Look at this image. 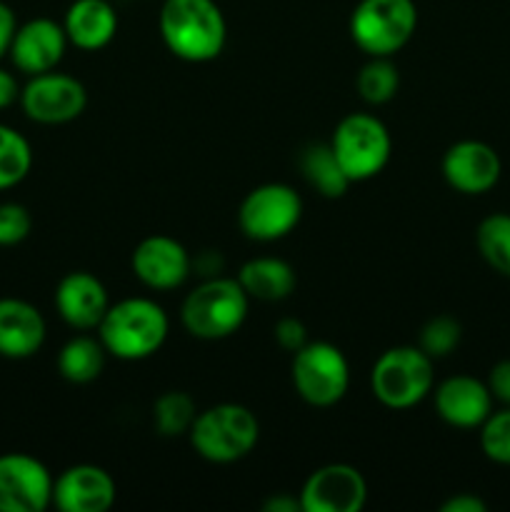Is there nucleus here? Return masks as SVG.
I'll return each mask as SVG.
<instances>
[{"label": "nucleus", "instance_id": "nucleus-1", "mask_svg": "<svg viewBox=\"0 0 510 512\" xmlns=\"http://www.w3.org/2000/svg\"><path fill=\"white\" fill-rule=\"evenodd\" d=\"M158 30L165 48L185 63H210L228 40V23L215 0H163Z\"/></svg>", "mask_w": 510, "mask_h": 512}, {"label": "nucleus", "instance_id": "nucleus-2", "mask_svg": "<svg viewBox=\"0 0 510 512\" xmlns=\"http://www.w3.org/2000/svg\"><path fill=\"white\" fill-rule=\"evenodd\" d=\"M168 333V313L150 298H125L115 305L110 303L108 313L98 325L103 348L125 363L153 358L165 345Z\"/></svg>", "mask_w": 510, "mask_h": 512}, {"label": "nucleus", "instance_id": "nucleus-3", "mask_svg": "<svg viewBox=\"0 0 510 512\" xmlns=\"http://www.w3.org/2000/svg\"><path fill=\"white\" fill-rule=\"evenodd\" d=\"M250 298L238 278H205L180 308L185 333L198 340H225L243 328Z\"/></svg>", "mask_w": 510, "mask_h": 512}, {"label": "nucleus", "instance_id": "nucleus-4", "mask_svg": "<svg viewBox=\"0 0 510 512\" xmlns=\"http://www.w3.org/2000/svg\"><path fill=\"white\" fill-rule=\"evenodd\" d=\"M188 438L203 460L230 465L253 453L260 440V423L253 410L245 405L218 403L208 410H200Z\"/></svg>", "mask_w": 510, "mask_h": 512}, {"label": "nucleus", "instance_id": "nucleus-5", "mask_svg": "<svg viewBox=\"0 0 510 512\" xmlns=\"http://www.w3.org/2000/svg\"><path fill=\"white\" fill-rule=\"evenodd\" d=\"M435 388V360L415 345H395L380 353L370 370V390L383 408L410 410Z\"/></svg>", "mask_w": 510, "mask_h": 512}, {"label": "nucleus", "instance_id": "nucleus-6", "mask_svg": "<svg viewBox=\"0 0 510 512\" xmlns=\"http://www.w3.org/2000/svg\"><path fill=\"white\" fill-rule=\"evenodd\" d=\"M350 38L368 58H393L418 30L413 0H360L350 13Z\"/></svg>", "mask_w": 510, "mask_h": 512}, {"label": "nucleus", "instance_id": "nucleus-7", "mask_svg": "<svg viewBox=\"0 0 510 512\" xmlns=\"http://www.w3.org/2000/svg\"><path fill=\"white\" fill-rule=\"evenodd\" d=\"M330 148L350 183H363L383 173L390 163L393 138L383 120L375 115L350 113L335 125Z\"/></svg>", "mask_w": 510, "mask_h": 512}, {"label": "nucleus", "instance_id": "nucleus-8", "mask_svg": "<svg viewBox=\"0 0 510 512\" xmlns=\"http://www.w3.org/2000/svg\"><path fill=\"white\" fill-rule=\"evenodd\" d=\"M293 388L313 408H333L350 388V365L343 350L325 340H308L290 363Z\"/></svg>", "mask_w": 510, "mask_h": 512}, {"label": "nucleus", "instance_id": "nucleus-9", "mask_svg": "<svg viewBox=\"0 0 510 512\" xmlns=\"http://www.w3.org/2000/svg\"><path fill=\"white\" fill-rule=\"evenodd\" d=\"M303 218V198L285 183H265L250 190L238 208V225L255 243H275L293 233Z\"/></svg>", "mask_w": 510, "mask_h": 512}, {"label": "nucleus", "instance_id": "nucleus-10", "mask_svg": "<svg viewBox=\"0 0 510 512\" xmlns=\"http://www.w3.org/2000/svg\"><path fill=\"white\" fill-rule=\"evenodd\" d=\"M20 105L30 120L40 125L73 123L88 108V90L78 78L58 70L30 75L20 90Z\"/></svg>", "mask_w": 510, "mask_h": 512}, {"label": "nucleus", "instance_id": "nucleus-11", "mask_svg": "<svg viewBox=\"0 0 510 512\" xmlns=\"http://www.w3.org/2000/svg\"><path fill=\"white\" fill-rule=\"evenodd\" d=\"M55 478L28 453L0 455V512H43L53 505Z\"/></svg>", "mask_w": 510, "mask_h": 512}, {"label": "nucleus", "instance_id": "nucleus-12", "mask_svg": "<svg viewBox=\"0 0 510 512\" xmlns=\"http://www.w3.org/2000/svg\"><path fill=\"white\" fill-rule=\"evenodd\" d=\"M298 498L303 512H360L368 503V483L353 465L328 463L308 475Z\"/></svg>", "mask_w": 510, "mask_h": 512}, {"label": "nucleus", "instance_id": "nucleus-13", "mask_svg": "<svg viewBox=\"0 0 510 512\" xmlns=\"http://www.w3.org/2000/svg\"><path fill=\"white\" fill-rule=\"evenodd\" d=\"M443 178L455 193L485 195L498 185L503 160L493 145L483 140H458L443 155Z\"/></svg>", "mask_w": 510, "mask_h": 512}, {"label": "nucleus", "instance_id": "nucleus-14", "mask_svg": "<svg viewBox=\"0 0 510 512\" xmlns=\"http://www.w3.org/2000/svg\"><path fill=\"white\" fill-rule=\"evenodd\" d=\"M135 278L150 290H175L193 273V255L170 235H148L130 258Z\"/></svg>", "mask_w": 510, "mask_h": 512}, {"label": "nucleus", "instance_id": "nucleus-15", "mask_svg": "<svg viewBox=\"0 0 510 512\" xmlns=\"http://www.w3.org/2000/svg\"><path fill=\"white\" fill-rule=\"evenodd\" d=\"M115 498L113 475L100 465H73L53 483V505L60 512H105L113 508Z\"/></svg>", "mask_w": 510, "mask_h": 512}, {"label": "nucleus", "instance_id": "nucleus-16", "mask_svg": "<svg viewBox=\"0 0 510 512\" xmlns=\"http://www.w3.org/2000/svg\"><path fill=\"white\" fill-rule=\"evenodd\" d=\"M68 45L63 23L53 18H33L18 25L8 55L20 73L40 75L58 68Z\"/></svg>", "mask_w": 510, "mask_h": 512}, {"label": "nucleus", "instance_id": "nucleus-17", "mask_svg": "<svg viewBox=\"0 0 510 512\" xmlns=\"http://www.w3.org/2000/svg\"><path fill=\"white\" fill-rule=\"evenodd\" d=\"M435 413L450 428L475 430L493 413V395L485 380L473 375H453L433 388Z\"/></svg>", "mask_w": 510, "mask_h": 512}, {"label": "nucleus", "instance_id": "nucleus-18", "mask_svg": "<svg viewBox=\"0 0 510 512\" xmlns=\"http://www.w3.org/2000/svg\"><path fill=\"white\" fill-rule=\"evenodd\" d=\"M108 308V288L88 270L63 275L55 288V310L75 330H98Z\"/></svg>", "mask_w": 510, "mask_h": 512}, {"label": "nucleus", "instance_id": "nucleus-19", "mask_svg": "<svg viewBox=\"0 0 510 512\" xmlns=\"http://www.w3.org/2000/svg\"><path fill=\"white\" fill-rule=\"evenodd\" d=\"M45 318L33 303L0 298V358H33L45 343Z\"/></svg>", "mask_w": 510, "mask_h": 512}, {"label": "nucleus", "instance_id": "nucleus-20", "mask_svg": "<svg viewBox=\"0 0 510 512\" xmlns=\"http://www.w3.org/2000/svg\"><path fill=\"white\" fill-rule=\"evenodd\" d=\"M68 43L78 50H103L118 33V13L108 0H73L63 18Z\"/></svg>", "mask_w": 510, "mask_h": 512}, {"label": "nucleus", "instance_id": "nucleus-21", "mask_svg": "<svg viewBox=\"0 0 510 512\" xmlns=\"http://www.w3.org/2000/svg\"><path fill=\"white\" fill-rule=\"evenodd\" d=\"M238 283L248 293L250 300H263V303H280L288 300L295 293V278L293 265L285 263L283 258H273V255H263V258H253L240 268Z\"/></svg>", "mask_w": 510, "mask_h": 512}, {"label": "nucleus", "instance_id": "nucleus-22", "mask_svg": "<svg viewBox=\"0 0 510 512\" xmlns=\"http://www.w3.org/2000/svg\"><path fill=\"white\" fill-rule=\"evenodd\" d=\"M108 350L103 348L100 338L90 335H75L60 348L58 353V373L60 378L73 385H88L100 378L105 368Z\"/></svg>", "mask_w": 510, "mask_h": 512}, {"label": "nucleus", "instance_id": "nucleus-23", "mask_svg": "<svg viewBox=\"0 0 510 512\" xmlns=\"http://www.w3.org/2000/svg\"><path fill=\"white\" fill-rule=\"evenodd\" d=\"M300 170H303V178L308 180L310 188L323 195V198H343L350 185H353L345 170L340 168L330 143L308 145L300 155Z\"/></svg>", "mask_w": 510, "mask_h": 512}, {"label": "nucleus", "instance_id": "nucleus-24", "mask_svg": "<svg viewBox=\"0 0 510 512\" xmlns=\"http://www.w3.org/2000/svg\"><path fill=\"white\" fill-rule=\"evenodd\" d=\"M198 405L185 390H165L153 403V425L163 438L188 435L198 418Z\"/></svg>", "mask_w": 510, "mask_h": 512}, {"label": "nucleus", "instance_id": "nucleus-25", "mask_svg": "<svg viewBox=\"0 0 510 512\" xmlns=\"http://www.w3.org/2000/svg\"><path fill=\"white\" fill-rule=\"evenodd\" d=\"M478 253L490 268L510 278V213H493L480 220L475 230Z\"/></svg>", "mask_w": 510, "mask_h": 512}, {"label": "nucleus", "instance_id": "nucleus-26", "mask_svg": "<svg viewBox=\"0 0 510 512\" xmlns=\"http://www.w3.org/2000/svg\"><path fill=\"white\" fill-rule=\"evenodd\" d=\"M360 98L368 105H385L400 88V73L393 58H370L355 78Z\"/></svg>", "mask_w": 510, "mask_h": 512}, {"label": "nucleus", "instance_id": "nucleus-27", "mask_svg": "<svg viewBox=\"0 0 510 512\" xmlns=\"http://www.w3.org/2000/svg\"><path fill=\"white\" fill-rule=\"evenodd\" d=\"M33 168L30 143L10 125L0 123V190L15 188Z\"/></svg>", "mask_w": 510, "mask_h": 512}, {"label": "nucleus", "instance_id": "nucleus-28", "mask_svg": "<svg viewBox=\"0 0 510 512\" xmlns=\"http://www.w3.org/2000/svg\"><path fill=\"white\" fill-rule=\"evenodd\" d=\"M463 340V325L453 315H435L420 330L418 348L428 353L433 360L448 358Z\"/></svg>", "mask_w": 510, "mask_h": 512}, {"label": "nucleus", "instance_id": "nucleus-29", "mask_svg": "<svg viewBox=\"0 0 510 512\" xmlns=\"http://www.w3.org/2000/svg\"><path fill=\"white\" fill-rule=\"evenodd\" d=\"M478 430L485 458L495 465H510V405L493 410Z\"/></svg>", "mask_w": 510, "mask_h": 512}, {"label": "nucleus", "instance_id": "nucleus-30", "mask_svg": "<svg viewBox=\"0 0 510 512\" xmlns=\"http://www.w3.org/2000/svg\"><path fill=\"white\" fill-rule=\"evenodd\" d=\"M33 230V218L28 208L20 203H3L0 205V248H13L23 243Z\"/></svg>", "mask_w": 510, "mask_h": 512}, {"label": "nucleus", "instance_id": "nucleus-31", "mask_svg": "<svg viewBox=\"0 0 510 512\" xmlns=\"http://www.w3.org/2000/svg\"><path fill=\"white\" fill-rule=\"evenodd\" d=\"M273 338L283 350H288V353H298V350L308 343V328L303 325V320L283 318L275 323Z\"/></svg>", "mask_w": 510, "mask_h": 512}, {"label": "nucleus", "instance_id": "nucleus-32", "mask_svg": "<svg viewBox=\"0 0 510 512\" xmlns=\"http://www.w3.org/2000/svg\"><path fill=\"white\" fill-rule=\"evenodd\" d=\"M485 383H488V390L490 395H493V400H498V403L503 405H510V358L495 363L493 368H490L488 380H485Z\"/></svg>", "mask_w": 510, "mask_h": 512}, {"label": "nucleus", "instance_id": "nucleus-33", "mask_svg": "<svg viewBox=\"0 0 510 512\" xmlns=\"http://www.w3.org/2000/svg\"><path fill=\"white\" fill-rule=\"evenodd\" d=\"M15 30H18V18H15V10L10 5L0 3V60L10 53V43L15 38Z\"/></svg>", "mask_w": 510, "mask_h": 512}, {"label": "nucleus", "instance_id": "nucleus-34", "mask_svg": "<svg viewBox=\"0 0 510 512\" xmlns=\"http://www.w3.org/2000/svg\"><path fill=\"white\" fill-rule=\"evenodd\" d=\"M440 512H488V503L473 493H458L440 505Z\"/></svg>", "mask_w": 510, "mask_h": 512}, {"label": "nucleus", "instance_id": "nucleus-35", "mask_svg": "<svg viewBox=\"0 0 510 512\" xmlns=\"http://www.w3.org/2000/svg\"><path fill=\"white\" fill-rule=\"evenodd\" d=\"M223 268H225L223 255H220L218 250H205V253H200L198 258L193 260V270L203 275V280L215 278V275L223 273Z\"/></svg>", "mask_w": 510, "mask_h": 512}, {"label": "nucleus", "instance_id": "nucleus-36", "mask_svg": "<svg viewBox=\"0 0 510 512\" xmlns=\"http://www.w3.org/2000/svg\"><path fill=\"white\" fill-rule=\"evenodd\" d=\"M15 100H20L18 80H15L13 73H8V70L0 68V110L8 108V105H13Z\"/></svg>", "mask_w": 510, "mask_h": 512}, {"label": "nucleus", "instance_id": "nucleus-37", "mask_svg": "<svg viewBox=\"0 0 510 512\" xmlns=\"http://www.w3.org/2000/svg\"><path fill=\"white\" fill-rule=\"evenodd\" d=\"M263 510L265 512H303V508H300V498H295V495L290 493H278L273 495V498H268L263 503Z\"/></svg>", "mask_w": 510, "mask_h": 512}]
</instances>
